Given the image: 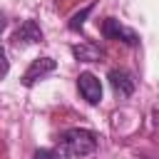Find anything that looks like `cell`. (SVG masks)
<instances>
[{
	"label": "cell",
	"mask_w": 159,
	"mask_h": 159,
	"mask_svg": "<svg viewBox=\"0 0 159 159\" xmlns=\"http://www.w3.org/2000/svg\"><path fill=\"white\" fill-rule=\"evenodd\" d=\"M102 35H104L107 40H117V42H124V45H129V47L139 45V35H137L132 27L122 25L119 20H114V17H107V20L102 22Z\"/></svg>",
	"instance_id": "obj_2"
},
{
	"label": "cell",
	"mask_w": 159,
	"mask_h": 159,
	"mask_svg": "<svg viewBox=\"0 0 159 159\" xmlns=\"http://www.w3.org/2000/svg\"><path fill=\"white\" fill-rule=\"evenodd\" d=\"M55 67H57V62L52 57H37V60H32L30 67L25 70V75H22V84L25 87H32L37 80H42L50 72H55Z\"/></svg>",
	"instance_id": "obj_3"
},
{
	"label": "cell",
	"mask_w": 159,
	"mask_h": 159,
	"mask_svg": "<svg viewBox=\"0 0 159 159\" xmlns=\"http://www.w3.org/2000/svg\"><path fill=\"white\" fill-rule=\"evenodd\" d=\"M32 159H62V152H55V149H37L32 154Z\"/></svg>",
	"instance_id": "obj_9"
},
{
	"label": "cell",
	"mask_w": 159,
	"mask_h": 159,
	"mask_svg": "<svg viewBox=\"0 0 159 159\" xmlns=\"http://www.w3.org/2000/svg\"><path fill=\"white\" fill-rule=\"evenodd\" d=\"M107 80H109V84H112V89H114L117 97H129L134 92V80H132V75L127 70L114 67V70H109Z\"/></svg>",
	"instance_id": "obj_6"
},
{
	"label": "cell",
	"mask_w": 159,
	"mask_h": 159,
	"mask_svg": "<svg viewBox=\"0 0 159 159\" xmlns=\"http://www.w3.org/2000/svg\"><path fill=\"white\" fill-rule=\"evenodd\" d=\"M77 89L80 94L89 102V104H99L102 102V82L92 75V72H82L77 77Z\"/></svg>",
	"instance_id": "obj_4"
},
{
	"label": "cell",
	"mask_w": 159,
	"mask_h": 159,
	"mask_svg": "<svg viewBox=\"0 0 159 159\" xmlns=\"http://www.w3.org/2000/svg\"><path fill=\"white\" fill-rule=\"evenodd\" d=\"M5 30V17H0V32Z\"/></svg>",
	"instance_id": "obj_11"
},
{
	"label": "cell",
	"mask_w": 159,
	"mask_h": 159,
	"mask_svg": "<svg viewBox=\"0 0 159 159\" xmlns=\"http://www.w3.org/2000/svg\"><path fill=\"white\" fill-rule=\"evenodd\" d=\"M72 55L80 62H99L104 57V50L99 45H94V42H80V45L72 47Z\"/></svg>",
	"instance_id": "obj_7"
},
{
	"label": "cell",
	"mask_w": 159,
	"mask_h": 159,
	"mask_svg": "<svg viewBox=\"0 0 159 159\" xmlns=\"http://www.w3.org/2000/svg\"><path fill=\"white\" fill-rule=\"evenodd\" d=\"M35 42H42V30H40V25L35 20H25L12 32V45L25 47V45H35Z\"/></svg>",
	"instance_id": "obj_5"
},
{
	"label": "cell",
	"mask_w": 159,
	"mask_h": 159,
	"mask_svg": "<svg viewBox=\"0 0 159 159\" xmlns=\"http://www.w3.org/2000/svg\"><path fill=\"white\" fill-rule=\"evenodd\" d=\"M92 7H94V2H89V5H87V7H82L80 12H75V15H72V20L67 22V27H70V30H80V27L84 25V20H87V15L92 12Z\"/></svg>",
	"instance_id": "obj_8"
},
{
	"label": "cell",
	"mask_w": 159,
	"mask_h": 159,
	"mask_svg": "<svg viewBox=\"0 0 159 159\" xmlns=\"http://www.w3.org/2000/svg\"><path fill=\"white\" fill-rule=\"evenodd\" d=\"M7 70H10V62H7V55H5V50L0 47V77H5V75H7Z\"/></svg>",
	"instance_id": "obj_10"
},
{
	"label": "cell",
	"mask_w": 159,
	"mask_h": 159,
	"mask_svg": "<svg viewBox=\"0 0 159 159\" xmlns=\"http://www.w3.org/2000/svg\"><path fill=\"white\" fill-rule=\"evenodd\" d=\"M94 149H97V137L89 129L72 127L60 134V152L67 157H89Z\"/></svg>",
	"instance_id": "obj_1"
}]
</instances>
